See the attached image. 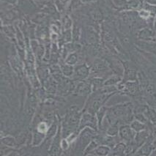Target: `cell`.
I'll return each instance as SVG.
<instances>
[{
	"mask_svg": "<svg viewBox=\"0 0 156 156\" xmlns=\"http://www.w3.org/2000/svg\"><path fill=\"white\" fill-rule=\"evenodd\" d=\"M119 136L123 141L130 142L134 140L136 136V132L129 126H122L119 129Z\"/></svg>",
	"mask_w": 156,
	"mask_h": 156,
	"instance_id": "6da1fadb",
	"label": "cell"
},
{
	"mask_svg": "<svg viewBox=\"0 0 156 156\" xmlns=\"http://www.w3.org/2000/svg\"><path fill=\"white\" fill-rule=\"evenodd\" d=\"M130 126L131 127V128L134 130V131L137 132V133L142 131V130H144L145 128H145L144 123L139 122V121L138 120L133 121V122L130 123Z\"/></svg>",
	"mask_w": 156,
	"mask_h": 156,
	"instance_id": "3957f363",
	"label": "cell"
},
{
	"mask_svg": "<svg viewBox=\"0 0 156 156\" xmlns=\"http://www.w3.org/2000/svg\"><path fill=\"white\" fill-rule=\"evenodd\" d=\"M149 137V133L147 130H142V131L139 132L137 134H136L135 139H134V144H136V147H139L142 145L147 139Z\"/></svg>",
	"mask_w": 156,
	"mask_h": 156,
	"instance_id": "7a4b0ae2",
	"label": "cell"
},
{
	"mask_svg": "<svg viewBox=\"0 0 156 156\" xmlns=\"http://www.w3.org/2000/svg\"><path fill=\"white\" fill-rule=\"evenodd\" d=\"M119 132V128L117 125H112V126L108 128L107 133L110 136H115L117 135V133Z\"/></svg>",
	"mask_w": 156,
	"mask_h": 156,
	"instance_id": "ba28073f",
	"label": "cell"
},
{
	"mask_svg": "<svg viewBox=\"0 0 156 156\" xmlns=\"http://www.w3.org/2000/svg\"><path fill=\"white\" fill-rule=\"evenodd\" d=\"M153 145H155V146H156V137H155V141H154V144H153Z\"/></svg>",
	"mask_w": 156,
	"mask_h": 156,
	"instance_id": "7c38bea8",
	"label": "cell"
},
{
	"mask_svg": "<svg viewBox=\"0 0 156 156\" xmlns=\"http://www.w3.org/2000/svg\"><path fill=\"white\" fill-rule=\"evenodd\" d=\"M151 156H156V152H154L152 154V155Z\"/></svg>",
	"mask_w": 156,
	"mask_h": 156,
	"instance_id": "8fae6325",
	"label": "cell"
},
{
	"mask_svg": "<svg viewBox=\"0 0 156 156\" xmlns=\"http://www.w3.org/2000/svg\"><path fill=\"white\" fill-rule=\"evenodd\" d=\"M126 146L124 143H119L117 145H116L115 147L114 148V154L115 155L118 156H122L124 154V152H126Z\"/></svg>",
	"mask_w": 156,
	"mask_h": 156,
	"instance_id": "5b68a950",
	"label": "cell"
},
{
	"mask_svg": "<svg viewBox=\"0 0 156 156\" xmlns=\"http://www.w3.org/2000/svg\"><path fill=\"white\" fill-rule=\"evenodd\" d=\"M96 152H97L98 155L100 156H106L108 153H109L110 149L108 148V147L102 146L98 148Z\"/></svg>",
	"mask_w": 156,
	"mask_h": 156,
	"instance_id": "52a82bcc",
	"label": "cell"
},
{
	"mask_svg": "<svg viewBox=\"0 0 156 156\" xmlns=\"http://www.w3.org/2000/svg\"><path fill=\"white\" fill-rule=\"evenodd\" d=\"M144 114L146 117L151 120V122L156 123V111L149 107H146V109H144Z\"/></svg>",
	"mask_w": 156,
	"mask_h": 156,
	"instance_id": "277c9868",
	"label": "cell"
},
{
	"mask_svg": "<svg viewBox=\"0 0 156 156\" xmlns=\"http://www.w3.org/2000/svg\"><path fill=\"white\" fill-rule=\"evenodd\" d=\"M82 67H81V68H79V69L77 70V75L79 76L80 78H84L85 76H87V72L86 70V68H84V70H82Z\"/></svg>",
	"mask_w": 156,
	"mask_h": 156,
	"instance_id": "30bf717a",
	"label": "cell"
},
{
	"mask_svg": "<svg viewBox=\"0 0 156 156\" xmlns=\"http://www.w3.org/2000/svg\"><path fill=\"white\" fill-rule=\"evenodd\" d=\"M119 81H120V79L119 77H112L110 79H108L106 82H105V85H113L117 84Z\"/></svg>",
	"mask_w": 156,
	"mask_h": 156,
	"instance_id": "9c48e42d",
	"label": "cell"
},
{
	"mask_svg": "<svg viewBox=\"0 0 156 156\" xmlns=\"http://www.w3.org/2000/svg\"><path fill=\"white\" fill-rule=\"evenodd\" d=\"M126 91L130 94H134L138 90V86L136 83L128 82L126 84V86L125 87Z\"/></svg>",
	"mask_w": 156,
	"mask_h": 156,
	"instance_id": "8992f818",
	"label": "cell"
}]
</instances>
